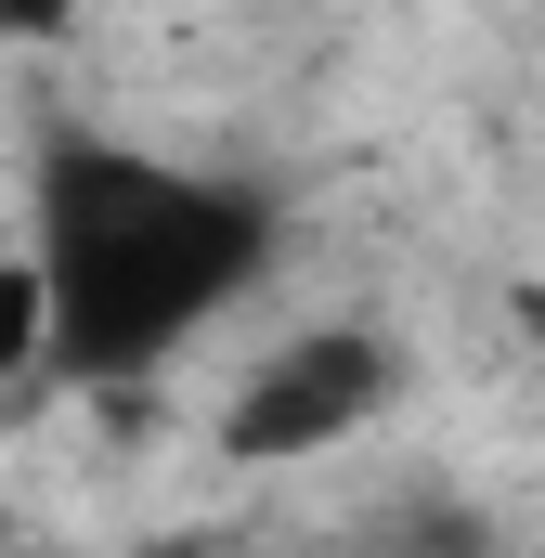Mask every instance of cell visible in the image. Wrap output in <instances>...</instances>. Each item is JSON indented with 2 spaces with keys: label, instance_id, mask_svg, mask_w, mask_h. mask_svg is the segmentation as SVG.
Masks as SVG:
<instances>
[{
  "label": "cell",
  "instance_id": "277c9868",
  "mask_svg": "<svg viewBox=\"0 0 545 558\" xmlns=\"http://www.w3.org/2000/svg\"><path fill=\"white\" fill-rule=\"evenodd\" d=\"M92 0H0V39H65Z\"/></svg>",
  "mask_w": 545,
  "mask_h": 558
},
{
  "label": "cell",
  "instance_id": "3957f363",
  "mask_svg": "<svg viewBox=\"0 0 545 558\" xmlns=\"http://www.w3.org/2000/svg\"><path fill=\"white\" fill-rule=\"evenodd\" d=\"M52 351V312H39V274L26 260H0V377H26Z\"/></svg>",
  "mask_w": 545,
  "mask_h": 558
},
{
  "label": "cell",
  "instance_id": "7a4b0ae2",
  "mask_svg": "<svg viewBox=\"0 0 545 558\" xmlns=\"http://www.w3.org/2000/svg\"><path fill=\"white\" fill-rule=\"evenodd\" d=\"M390 390H403V351L377 325H299V338H272L261 364L234 377L221 454L234 468H312V454H338L364 416H390Z\"/></svg>",
  "mask_w": 545,
  "mask_h": 558
},
{
  "label": "cell",
  "instance_id": "5b68a950",
  "mask_svg": "<svg viewBox=\"0 0 545 558\" xmlns=\"http://www.w3.org/2000/svg\"><path fill=\"white\" fill-rule=\"evenodd\" d=\"M520 312H533V338H545V286H533V299H520Z\"/></svg>",
  "mask_w": 545,
  "mask_h": 558
},
{
  "label": "cell",
  "instance_id": "6da1fadb",
  "mask_svg": "<svg viewBox=\"0 0 545 558\" xmlns=\"http://www.w3.org/2000/svg\"><path fill=\"white\" fill-rule=\"evenodd\" d=\"M26 274H39V312H52L39 364H65L78 390H131L272 274V195L78 131L39 156Z\"/></svg>",
  "mask_w": 545,
  "mask_h": 558
}]
</instances>
